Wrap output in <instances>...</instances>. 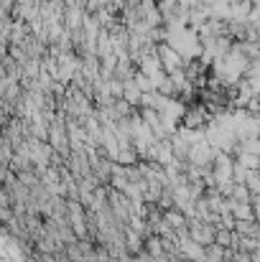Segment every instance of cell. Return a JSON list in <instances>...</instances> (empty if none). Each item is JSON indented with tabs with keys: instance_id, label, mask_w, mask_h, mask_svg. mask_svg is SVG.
Masks as SVG:
<instances>
[{
	"instance_id": "7a4b0ae2",
	"label": "cell",
	"mask_w": 260,
	"mask_h": 262,
	"mask_svg": "<svg viewBox=\"0 0 260 262\" xmlns=\"http://www.w3.org/2000/svg\"><path fill=\"white\" fill-rule=\"evenodd\" d=\"M56 10H62V5L56 8ZM41 13H43V16H49V13H51V10H49V5H43V8H41ZM54 18H59V21H62V13H54Z\"/></svg>"
},
{
	"instance_id": "6da1fadb",
	"label": "cell",
	"mask_w": 260,
	"mask_h": 262,
	"mask_svg": "<svg viewBox=\"0 0 260 262\" xmlns=\"http://www.w3.org/2000/svg\"><path fill=\"white\" fill-rule=\"evenodd\" d=\"M158 59H161V64L171 71V74H173V71H181V66H184V56L176 51V49H173L171 46V43H158Z\"/></svg>"
}]
</instances>
